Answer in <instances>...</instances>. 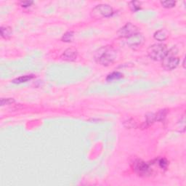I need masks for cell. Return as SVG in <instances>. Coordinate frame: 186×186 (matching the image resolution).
<instances>
[{
    "instance_id": "cell-20",
    "label": "cell",
    "mask_w": 186,
    "mask_h": 186,
    "mask_svg": "<svg viewBox=\"0 0 186 186\" xmlns=\"http://www.w3.org/2000/svg\"><path fill=\"white\" fill-rule=\"evenodd\" d=\"M33 4L32 1H23V2H21V5L22 7H27L31 6Z\"/></svg>"
},
{
    "instance_id": "cell-6",
    "label": "cell",
    "mask_w": 186,
    "mask_h": 186,
    "mask_svg": "<svg viewBox=\"0 0 186 186\" xmlns=\"http://www.w3.org/2000/svg\"><path fill=\"white\" fill-rule=\"evenodd\" d=\"M138 33V28L131 23H128L119 29L118 31V35L122 38H130Z\"/></svg>"
},
{
    "instance_id": "cell-12",
    "label": "cell",
    "mask_w": 186,
    "mask_h": 186,
    "mask_svg": "<svg viewBox=\"0 0 186 186\" xmlns=\"http://www.w3.org/2000/svg\"><path fill=\"white\" fill-rule=\"evenodd\" d=\"M123 77V74L120 72H113L111 74H110L107 76L106 80L108 81V82H111V81L114 80H117L119 79L122 78Z\"/></svg>"
},
{
    "instance_id": "cell-10",
    "label": "cell",
    "mask_w": 186,
    "mask_h": 186,
    "mask_svg": "<svg viewBox=\"0 0 186 186\" xmlns=\"http://www.w3.org/2000/svg\"><path fill=\"white\" fill-rule=\"evenodd\" d=\"M0 31H1L2 37L5 39H9L13 34V30L9 26H2Z\"/></svg>"
},
{
    "instance_id": "cell-5",
    "label": "cell",
    "mask_w": 186,
    "mask_h": 186,
    "mask_svg": "<svg viewBox=\"0 0 186 186\" xmlns=\"http://www.w3.org/2000/svg\"><path fill=\"white\" fill-rule=\"evenodd\" d=\"M134 170L138 175L146 177L151 175L152 172L151 167L150 164L145 163V161L142 160L138 159L134 161Z\"/></svg>"
},
{
    "instance_id": "cell-9",
    "label": "cell",
    "mask_w": 186,
    "mask_h": 186,
    "mask_svg": "<svg viewBox=\"0 0 186 186\" xmlns=\"http://www.w3.org/2000/svg\"><path fill=\"white\" fill-rule=\"evenodd\" d=\"M168 36H169V33H168L167 30H165V29H161V30H159L154 33V38H155L156 40L162 41L166 40V39H167Z\"/></svg>"
},
{
    "instance_id": "cell-19",
    "label": "cell",
    "mask_w": 186,
    "mask_h": 186,
    "mask_svg": "<svg viewBox=\"0 0 186 186\" xmlns=\"http://www.w3.org/2000/svg\"><path fill=\"white\" fill-rule=\"evenodd\" d=\"M158 164H159V167H161V169H166L167 167L168 162L165 159H159V161H158Z\"/></svg>"
},
{
    "instance_id": "cell-18",
    "label": "cell",
    "mask_w": 186,
    "mask_h": 186,
    "mask_svg": "<svg viewBox=\"0 0 186 186\" xmlns=\"http://www.w3.org/2000/svg\"><path fill=\"white\" fill-rule=\"evenodd\" d=\"M130 6H131L132 10L137 11L140 9V2H130Z\"/></svg>"
},
{
    "instance_id": "cell-2",
    "label": "cell",
    "mask_w": 186,
    "mask_h": 186,
    "mask_svg": "<svg viewBox=\"0 0 186 186\" xmlns=\"http://www.w3.org/2000/svg\"><path fill=\"white\" fill-rule=\"evenodd\" d=\"M116 58V52L112 48H103L100 49L98 56H97L98 62L103 66H109L114 62Z\"/></svg>"
},
{
    "instance_id": "cell-1",
    "label": "cell",
    "mask_w": 186,
    "mask_h": 186,
    "mask_svg": "<svg viewBox=\"0 0 186 186\" xmlns=\"http://www.w3.org/2000/svg\"><path fill=\"white\" fill-rule=\"evenodd\" d=\"M168 49L167 45L164 44H154L148 47L147 52L148 56L152 60L156 61L162 60L167 55Z\"/></svg>"
},
{
    "instance_id": "cell-13",
    "label": "cell",
    "mask_w": 186,
    "mask_h": 186,
    "mask_svg": "<svg viewBox=\"0 0 186 186\" xmlns=\"http://www.w3.org/2000/svg\"><path fill=\"white\" fill-rule=\"evenodd\" d=\"M73 37H74V32L72 31H68L66 33H64L62 37V41L65 42H70L72 41Z\"/></svg>"
},
{
    "instance_id": "cell-15",
    "label": "cell",
    "mask_w": 186,
    "mask_h": 186,
    "mask_svg": "<svg viewBox=\"0 0 186 186\" xmlns=\"http://www.w3.org/2000/svg\"><path fill=\"white\" fill-rule=\"evenodd\" d=\"M161 5L165 8H172V7H175L176 2L175 1H163L161 2Z\"/></svg>"
},
{
    "instance_id": "cell-3",
    "label": "cell",
    "mask_w": 186,
    "mask_h": 186,
    "mask_svg": "<svg viewBox=\"0 0 186 186\" xmlns=\"http://www.w3.org/2000/svg\"><path fill=\"white\" fill-rule=\"evenodd\" d=\"M114 14V10L108 5H99L93 8L91 15L95 18L109 17Z\"/></svg>"
},
{
    "instance_id": "cell-16",
    "label": "cell",
    "mask_w": 186,
    "mask_h": 186,
    "mask_svg": "<svg viewBox=\"0 0 186 186\" xmlns=\"http://www.w3.org/2000/svg\"><path fill=\"white\" fill-rule=\"evenodd\" d=\"M156 121V116L154 114H148L146 116V123L148 124V125H151V124H153L154 122Z\"/></svg>"
},
{
    "instance_id": "cell-8",
    "label": "cell",
    "mask_w": 186,
    "mask_h": 186,
    "mask_svg": "<svg viewBox=\"0 0 186 186\" xmlns=\"http://www.w3.org/2000/svg\"><path fill=\"white\" fill-rule=\"evenodd\" d=\"M77 51L74 48L67 49L62 55V58L65 60L74 61L77 58Z\"/></svg>"
},
{
    "instance_id": "cell-4",
    "label": "cell",
    "mask_w": 186,
    "mask_h": 186,
    "mask_svg": "<svg viewBox=\"0 0 186 186\" xmlns=\"http://www.w3.org/2000/svg\"><path fill=\"white\" fill-rule=\"evenodd\" d=\"M176 53L172 50L168 51L167 55L162 60V66L166 70L171 71L176 68L179 65L180 59L175 55Z\"/></svg>"
},
{
    "instance_id": "cell-11",
    "label": "cell",
    "mask_w": 186,
    "mask_h": 186,
    "mask_svg": "<svg viewBox=\"0 0 186 186\" xmlns=\"http://www.w3.org/2000/svg\"><path fill=\"white\" fill-rule=\"evenodd\" d=\"M33 78V75H25V76H23L15 79H14L13 81V82L15 83V84H21V83L26 82L28 81L31 80V79Z\"/></svg>"
},
{
    "instance_id": "cell-14",
    "label": "cell",
    "mask_w": 186,
    "mask_h": 186,
    "mask_svg": "<svg viewBox=\"0 0 186 186\" xmlns=\"http://www.w3.org/2000/svg\"><path fill=\"white\" fill-rule=\"evenodd\" d=\"M166 115H167V111L166 110H161L160 111H159L157 114H155L156 116V121H162L164 119V118L166 117Z\"/></svg>"
},
{
    "instance_id": "cell-17",
    "label": "cell",
    "mask_w": 186,
    "mask_h": 186,
    "mask_svg": "<svg viewBox=\"0 0 186 186\" xmlns=\"http://www.w3.org/2000/svg\"><path fill=\"white\" fill-rule=\"evenodd\" d=\"M15 102L13 98H2L1 99V106H3L5 105H9Z\"/></svg>"
},
{
    "instance_id": "cell-7",
    "label": "cell",
    "mask_w": 186,
    "mask_h": 186,
    "mask_svg": "<svg viewBox=\"0 0 186 186\" xmlns=\"http://www.w3.org/2000/svg\"><path fill=\"white\" fill-rule=\"evenodd\" d=\"M144 40H145V39H144L143 36L141 33H138L132 36V37H130V38H128L127 45L131 47H140L143 44Z\"/></svg>"
}]
</instances>
